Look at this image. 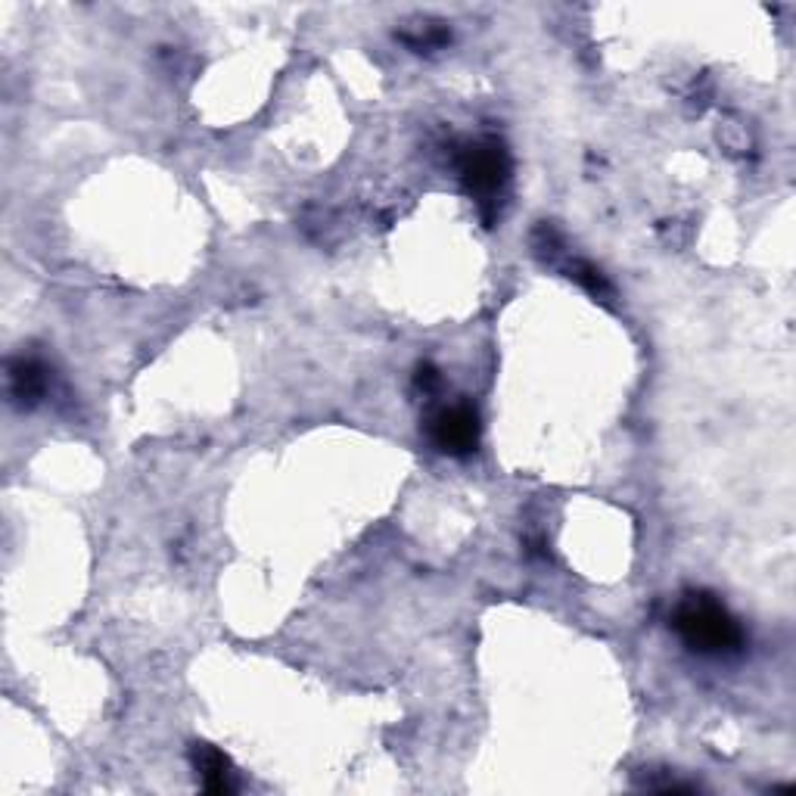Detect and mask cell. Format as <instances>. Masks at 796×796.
<instances>
[{
    "label": "cell",
    "instance_id": "7",
    "mask_svg": "<svg viewBox=\"0 0 796 796\" xmlns=\"http://www.w3.org/2000/svg\"><path fill=\"white\" fill-rule=\"evenodd\" d=\"M417 387L427 389V392H432V389L439 387V373H436V368L424 365V368L417 370Z\"/></svg>",
    "mask_w": 796,
    "mask_h": 796
},
{
    "label": "cell",
    "instance_id": "2",
    "mask_svg": "<svg viewBox=\"0 0 796 796\" xmlns=\"http://www.w3.org/2000/svg\"><path fill=\"white\" fill-rule=\"evenodd\" d=\"M461 175H464L470 194L492 199L495 194H501V187L507 184V175H510L507 150L498 140L473 143L464 153V159H461Z\"/></svg>",
    "mask_w": 796,
    "mask_h": 796
},
{
    "label": "cell",
    "instance_id": "6",
    "mask_svg": "<svg viewBox=\"0 0 796 796\" xmlns=\"http://www.w3.org/2000/svg\"><path fill=\"white\" fill-rule=\"evenodd\" d=\"M573 277L582 284V287H588L591 292H607V280L601 277V272H595L591 265H573Z\"/></svg>",
    "mask_w": 796,
    "mask_h": 796
},
{
    "label": "cell",
    "instance_id": "5",
    "mask_svg": "<svg viewBox=\"0 0 796 796\" xmlns=\"http://www.w3.org/2000/svg\"><path fill=\"white\" fill-rule=\"evenodd\" d=\"M10 389L20 405H35L47 392V368L35 358H22L10 368Z\"/></svg>",
    "mask_w": 796,
    "mask_h": 796
},
{
    "label": "cell",
    "instance_id": "3",
    "mask_svg": "<svg viewBox=\"0 0 796 796\" xmlns=\"http://www.w3.org/2000/svg\"><path fill=\"white\" fill-rule=\"evenodd\" d=\"M432 442L448 454H470L480 446V414L470 405H451L432 420Z\"/></svg>",
    "mask_w": 796,
    "mask_h": 796
},
{
    "label": "cell",
    "instance_id": "4",
    "mask_svg": "<svg viewBox=\"0 0 796 796\" xmlns=\"http://www.w3.org/2000/svg\"><path fill=\"white\" fill-rule=\"evenodd\" d=\"M194 765L196 775L203 781V787L209 794H231L233 791V772L228 757L221 750H215L209 743H196L194 747Z\"/></svg>",
    "mask_w": 796,
    "mask_h": 796
},
{
    "label": "cell",
    "instance_id": "1",
    "mask_svg": "<svg viewBox=\"0 0 796 796\" xmlns=\"http://www.w3.org/2000/svg\"><path fill=\"white\" fill-rule=\"evenodd\" d=\"M676 632H679L681 642L688 644L691 650L710 654V657L735 654L743 644V632H740L738 620L710 595H691V598H684L679 603Z\"/></svg>",
    "mask_w": 796,
    "mask_h": 796
}]
</instances>
